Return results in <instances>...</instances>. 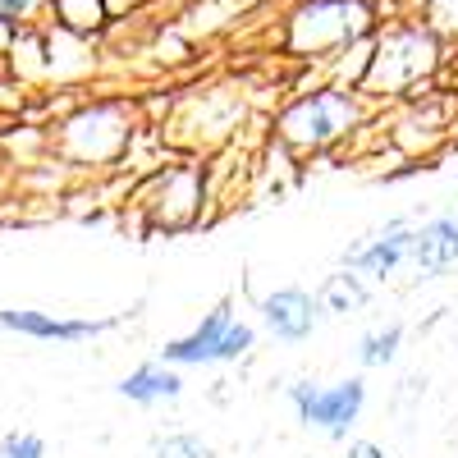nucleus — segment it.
Returning <instances> with one entry per match:
<instances>
[{"instance_id":"obj_16","label":"nucleus","mask_w":458,"mask_h":458,"mask_svg":"<svg viewBox=\"0 0 458 458\" xmlns=\"http://www.w3.org/2000/svg\"><path fill=\"white\" fill-rule=\"evenodd\" d=\"M0 458H47L42 436H5L0 440Z\"/></svg>"},{"instance_id":"obj_17","label":"nucleus","mask_w":458,"mask_h":458,"mask_svg":"<svg viewBox=\"0 0 458 458\" xmlns=\"http://www.w3.org/2000/svg\"><path fill=\"white\" fill-rule=\"evenodd\" d=\"M431 19L445 32H458V0H431Z\"/></svg>"},{"instance_id":"obj_3","label":"nucleus","mask_w":458,"mask_h":458,"mask_svg":"<svg viewBox=\"0 0 458 458\" xmlns=\"http://www.w3.org/2000/svg\"><path fill=\"white\" fill-rule=\"evenodd\" d=\"M358 120L353 101L344 92H317V97H302L298 106L284 110L280 120V133L293 142V147H326L335 142L344 129Z\"/></svg>"},{"instance_id":"obj_14","label":"nucleus","mask_w":458,"mask_h":458,"mask_svg":"<svg viewBox=\"0 0 458 458\" xmlns=\"http://www.w3.org/2000/svg\"><path fill=\"white\" fill-rule=\"evenodd\" d=\"M151 454L157 458H211V449L198 436H165V440H157Z\"/></svg>"},{"instance_id":"obj_11","label":"nucleus","mask_w":458,"mask_h":458,"mask_svg":"<svg viewBox=\"0 0 458 458\" xmlns=\"http://www.w3.org/2000/svg\"><path fill=\"white\" fill-rule=\"evenodd\" d=\"M399 344H403V326L376 330V335H367V339L358 344V362H362V367H386V362H394Z\"/></svg>"},{"instance_id":"obj_2","label":"nucleus","mask_w":458,"mask_h":458,"mask_svg":"<svg viewBox=\"0 0 458 458\" xmlns=\"http://www.w3.org/2000/svg\"><path fill=\"white\" fill-rule=\"evenodd\" d=\"M289 399H293L298 417L308 427H321L330 440H344L349 427L362 417L367 386L362 380H339V386H330V390H317V386H308V380H298V386L289 390Z\"/></svg>"},{"instance_id":"obj_9","label":"nucleus","mask_w":458,"mask_h":458,"mask_svg":"<svg viewBox=\"0 0 458 458\" xmlns=\"http://www.w3.org/2000/svg\"><path fill=\"white\" fill-rule=\"evenodd\" d=\"M408 243H412V229L408 225H390L376 243L353 248L349 257H344V266H349V271H367V276H390L399 261H408Z\"/></svg>"},{"instance_id":"obj_6","label":"nucleus","mask_w":458,"mask_h":458,"mask_svg":"<svg viewBox=\"0 0 458 458\" xmlns=\"http://www.w3.org/2000/svg\"><path fill=\"white\" fill-rule=\"evenodd\" d=\"M408 261L422 276H445L449 266H458V216H436L422 229H412Z\"/></svg>"},{"instance_id":"obj_19","label":"nucleus","mask_w":458,"mask_h":458,"mask_svg":"<svg viewBox=\"0 0 458 458\" xmlns=\"http://www.w3.org/2000/svg\"><path fill=\"white\" fill-rule=\"evenodd\" d=\"M349 458H386V454H380L376 445H367V440H358V445L349 449Z\"/></svg>"},{"instance_id":"obj_4","label":"nucleus","mask_w":458,"mask_h":458,"mask_svg":"<svg viewBox=\"0 0 458 458\" xmlns=\"http://www.w3.org/2000/svg\"><path fill=\"white\" fill-rule=\"evenodd\" d=\"M436 64V42L427 32H394L386 47H380V55L371 60V73L367 79L376 83V88H408V83H417L422 73Z\"/></svg>"},{"instance_id":"obj_1","label":"nucleus","mask_w":458,"mask_h":458,"mask_svg":"<svg viewBox=\"0 0 458 458\" xmlns=\"http://www.w3.org/2000/svg\"><path fill=\"white\" fill-rule=\"evenodd\" d=\"M367 5L362 0H312L308 10L293 14L289 42L293 51H326V47H344L367 28Z\"/></svg>"},{"instance_id":"obj_10","label":"nucleus","mask_w":458,"mask_h":458,"mask_svg":"<svg viewBox=\"0 0 458 458\" xmlns=\"http://www.w3.org/2000/svg\"><path fill=\"white\" fill-rule=\"evenodd\" d=\"M114 390L129 403H165V399H179V376L170 371V362H147V367L129 371Z\"/></svg>"},{"instance_id":"obj_18","label":"nucleus","mask_w":458,"mask_h":458,"mask_svg":"<svg viewBox=\"0 0 458 458\" xmlns=\"http://www.w3.org/2000/svg\"><path fill=\"white\" fill-rule=\"evenodd\" d=\"M32 5H37V0H0V14L14 19V14H28Z\"/></svg>"},{"instance_id":"obj_13","label":"nucleus","mask_w":458,"mask_h":458,"mask_svg":"<svg viewBox=\"0 0 458 458\" xmlns=\"http://www.w3.org/2000/svg\"><path fill=\"white\" fill-rule=\"evenodd\" d=\"M252 339H257V330H252V326H243V321H229V326H225V335H220L216 362H234V358H243V353L252 349Z\"/></svg>"},{"instance_id":"obj_5","label":"nucleus","mask_w":458,"mask_h":458,"mask_svg":"<svg viewBox=\"0 0 458 458\" xmlns=\"http://www.w3.org/2000/svg\"><path fill=\"white\" fill-rule=\"evenodd\" d=\"M261 321L276 339L284 344H302L317 330V298L302 289H276L261 298Z\"/></svg>"},{"instance_id":"obj_12","label":"nucleus","mask_w":458,"mask_h":458,"mask_svg":"<svg viewBox=\"0 0 458 458\" xmlns=\"http://www.w3.org/2000/svg\"><path fill=\"white\" fill-rule=\"evenodd\" d=\"M362 302H367V289L353 276H330V284H326V308L330 312H349V308H362Z\"/></svg>"},{"instance_id":"obj_7","label":"nucleus","mask_w":458,"mask_h":458,"mask_svg":"<svg viewBox=\"0 0 458 458\" xmlns=\"http://www.w3.org/2000/svg\"><path fill=\"white\" fill-rule=\"evenodd\" d=\"M0 326L5 330H19L28 339H92V335H106L114 326V317L106 321H60V317H47V312H14V308H0Z\"/></svg>"},{"instance_id":"obj_15","label":"nucleus","mask_w":458,"mask_h":458,"mask_svg":"<svg viewBox=\"0 0 458 458\" xmlns=\"http://www.w3.org/2000/svg\"><path fill=\"white\" fill-rule=\"evenodd\" d=\"M60 14L69 28H97L101 23V0H60Z\"/></svg>"},{"instance_id":"obj_8","label":"nucleus","mask_w":458,"mask_h":458,"mask_svg":"<svg viewBox=\"0 0 458 458\" xmlns=\"http://www.w3.org/2000/svg\"><path fill=\"white\" fill-rule=\"evenodd\" d=\"M229 312H234V308H229V302H220V308H216L193 335H183V339L165 344V349H161V362H170V367H202V362H216L220 335H225L229 321H234Z\"/></svg>"}]
</instances>
